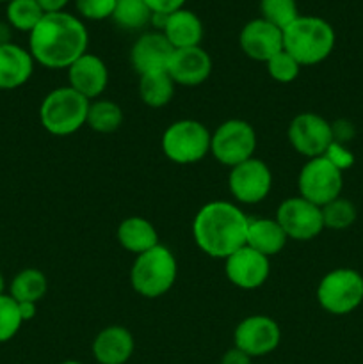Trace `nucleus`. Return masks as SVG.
<instances>
[{
	"mask_svg": "<svg viewBox=\"0 0 363 364\" xmlns=\"http://www.w3.org/2000/svg\"><path fill=\"white\" fill-rule=\"evenodd\" d=\"M89 34L84 21L68 11L45 13L28 34V52L36 64L48 70H68L88 53Z\"/></svg>",
	"mask_w": 363,
	"mask_h": 364,
	"instance_id": "1",
	"label": "nucleus"
},
{
	"mask_svg": "<svg viewBox=\"0 0 363 364\" xmlns=\"http://www.w3.org/2000/svg\"><path fill=\"white\" fill-rule=\"evenodd\" d=\"M249 217L237 203L216 199L196 212L192 238L201 252L216 259H226L246 245Z\"/></svg>",
	"mask_w": 363,
	"mask_h": 364,
	"instance_id": "2",
	"label": "nucleus"
},
{
	"mask_svg": "<svg viewBox=\"0 0 363 364\" xmlns=\"http://www.w3.org/2000/svg\"><path fill=\"white\" fill-rule=\"evenodd\" d=\"M337 34L333 25L320 16L299 14L283 31V50L302 66L324 63L335 50Z\"/></svg>",
	"mask_w": 363,
	"mask_h": 364,
	"instance_id": "3",
	"label": "nucleus"
},
{
	"mask_svg": "<svg viewBox=\"0 0 363 364\" xmlns=\"http://www.w3.org/2000/svg\"><path fill=\"white\" fill-rule=\"evenodd\" d=\"M178 263L169 247L159 244L135 256L130 267V284L144 299H159L174 287Z\"/></svg>",
	"mask_w": 363,
	"mask_h": 364,
	"instance_id": "4",
	"label": "nucleus"
},
{
	"mask_svg": "<svg viewBox=\"0 0 363 364\" xmlns=\"http://www.w3.org/2000/svg\"><path fill=\"white\" fill-rule=\"evenodd\" d=\"M89 100L70 85L52 89L39 105V123L56 137H68L88 123Z\"/></svg>",
	"mask_w": 363,
	"mask_h": 364,
	"instance_id": "5",
	"label": "nucleus"
},
{
	"mask_svg": "<svg viewBox=\"0 0 363 364\" xmlns=\"http://www.w3.org/2000/svg\"><path fill=\"white\" fill-rule=\"evenodd\" d=\"M209 128L196 119H178L164 130L160 148L164 156L178 166H192L210 155Z\"/></svg>",
	"mask_w": 363,
	"mask_h": 364,
	"instance_id": "6",
	"label": "nucleus"
},
{
	"mask_svg": "<svg viewBox=\"0 0 363 364\" xmlns=\"http://www.w3.org/2000/svg\"><path fill=\"white\" fill-rule=\"evenodd\" d=\"M315 297L330 315H351L363 304V276L349 267L330 270L317 284Z\"/></svg>",
	"mask_w": 363,
	"mask_h": 364,
	"instance_id": "7",
	"label": "nucleus"
},
{
	"mask_svg": "<svg viewBox=\"0 0 363 364\" xmlns=\"http://www.w3.org/2000/svg\"><path fill=\"white\" fill-rule=\"evenodd\" d=\"M256 132L244 119H228L212 132L210 155L226 167H235L253 159L256 151Z\"/></svg>",
	"mask_w": 363,
	"mask_h": 364,
	"instance_id": "8",
	"label": "nucleus"
},
{
	"mask_svg": "<svg viewBox=\"0 0 363 364\" xmlns=\"http://www.w3.org/2000/svg\"><path fill=\"white\" fill-rule=\"evenodd\" d=\"M299 196L306 201L320 206L340 198L344 191V173L330 162L326 156L306 160L298 176Z\"/></svg>",
	"mask_w": 363,
	"mask_h": 364,
	"instance_id": "9",
	"label": "nucleus"
},
{
	"mask_svg": "<svg viewBox=\"0 0 363 364\" xmlns=\"http://www.w3.org/2000/svg\"><path fill=\"white\" fill-rule=\"evenodd\" d=\"M270 167L256 156L231 167L228 173V191L238 205H258L270 194Z\"/></svg>",
	"mask_w": 363,
	"mask_h": 364,
	"instance_id": "10",
	"label": "nucleus"
},
{
	"mask_svg": "<svg viewBox=\"0 0 363 364\" xmlns=\"http://www.w3.org/2000/svg\"><path fill=\"white\" fill-rule=\"evenodd\" d=\"M274 219L278 220L288 240L310 242L324 231L320 206L306 201L301 196H294V198H287L285 201H281Z\"/></svg>",
	"mask_w": 363,
	"mask_h": 364,
	"instance_id": "11",
	"label": "nucleus"
},
{
	"mask_svg": "<svg viewBox=\"0 0 363 364\" xmlns=\"http://www.w3.org/2000/svg\"><path fill=\"white\" fill-rule=\"evenodd\" d=\"M287 139L292 148L305 159L322 156L335 141L333 127L326 117L315 112H301L290 121Z\"/></svg>",
	"mask_w": 363,
	"mask_h": 364,
	"instance_id": "12",
	"label": "nucleus"
},
{
	"mask_svg": "<svg viewBox=\"0 0 363 364\" xmlns=\"http://www.w3.org/2000/svg\"><path fill=\"white\" fill-rule=\"evenodd\" d=\"M280 343L281 327L267 315L246 316L233 331V347L246 352L251 359L269 355Z\"/></svg>",
	"mask_w": 363,
	"mask_h": 364,
	"instance_id": "13",
	"label": "nucleus"
},
{
	"mask_svg": "<svg viewBox=\"0 0 363 364\" xmlns=\"http://www.w3.org/2000/svg\"><path fill=\"white\" fill-rule=\"evenodd\" d=\"M224 274L235 288L258 290L269 279L270 262L267 256L244 245L224 259Z\"/></svg>",
	"mask_w": 363,
	"mask_h": 364,
	"instance_id": "14",
	"label": "nucleus"
},
{
	"mask_svg": "<svg viewBox=\"0 0 363 364\" xmlns=\"http://www.w3.org/2000/svg\"><path fill=\"white\" fill-rule=\"evenodd\" d=\"M238 45L246 57L265 64L270 57L283 50V31L263 18H255L242 27Z\"/></svg>",
	"mask_w": 363,
	"mask_h": 364,
	"instance_id": "15",
	"label": "nucleus"
},
{
	"mask_svg": "<svg viewBox=\"0 0 363 364\" xmlns=\"http://www.w3.org/2000/svg\"><path fill=\"white\" fill-rule=\"evenodd\" d=\"M173 52L174 48L167 41L166 36L153 28V31L142 32L134 41L130 48V64L139 77L155 73V71H167V64Z\"/></svg>",
	"mask_w": 363,
	"mask_h": 364,
	"instance_id": "16",
	"label": "nucleus"
},
{
	"mask_svg": "<svg viewBox=\"0 0 363 364\" xmlns=\"http://www.w3.org/2000/svg\"><path fill=\"white\" fill-rule=\"evenodd\" d=\"M167 73L174 85L198 87L209 80L212 73V57L201 46L177 48L167 64Z\"/></svg>",
	"mask_w": 363,
	"mask_h": 364,
	"instance_id": "17",
	"label": "nucleus"
},
{
	"mask_svg": "<svg viewBox=\"0 0 363 364\" xmlns=\"http://www.w3.org/2000/svg\"><path fill=\"white\" fill-rule=\"evenodd\" d=\"M68 85L93 102L105 92L109 85V68L102 57L84 53L68 68Z\"/></svg>",
	"mask_w": 363,
	"mask_h": 364,
	"instance_id": "18",
	"label": "nucleus"
},
{
	"mask_svg": "<svg viewBox=\"0 0 363 364\" xmlns=\"http://www.w3.org/2000/svg\"><path fill=\"white\" fill-rule=\"evenodd\" d=\"M135 341L123 326H109L100 331L91 345L93 358L98 364H125L134 354Z\"/></svg>",
	"mask_w": 363,
	"mask_h": 364,
	"instance_id": "19",
	"label": "nucleus"
},
{
	"mask_svg": "<svg viewBox=\"0 0 363 364\" xmlns=\"http://www.w3.org/2000/svg\"><path fill=\"white\" fill-rule=\"evenodd\" d=\"M34 64L28 48L16 43L0 45V91L23 87L34 73Z\"/></svg>",
	"mask_w": 363,
	"mask_h": 364,
	"instance_id": "20",
	"label": "nucleus"
},
{
	"mask_svg": "<svg viewBox=\"0 0 363 364\" xmlns=\"http://www.w3.org/2000/svg\"><path fill=\"white\" fill-rule=\"evenodd\" d=\"M160 32L166 36L167 41L171 43V46L174 50L201 46L203 34H205L203 23L198 14L185 9V7L167 14L166 25H164V28Z\"/></svg>",
	"mask_w": 363,
	"mask_h": 364,
	"instance_id": "21",
	"label": "nucleus"
},
{
	"mask_svg": "<svg viewBox=\"0 0 363 364\" xmlns=\"http://www.w3.org/2000/svg\"><path fill=\"white\" fill-rule=\"evenodd\" d=\"M117 244L132 255H142L159 245V233L155 226L144 217H127L121 220L116 231Z\"/></svg>",
	"mask_w": 363,
	"mask_h": 364,
	"instance_id": "22",
	"label": "nucleus"
},
{
	"mask_svg": "<svg viewBox=\"0 0 363 364\" xmlns=\"http://www.w3.org/2000/svg\"><path fill=\"white\" fill-rule=\"evenodd\" d=\"M288 237L276 219H249L248 237H246V245L260 255L276 256L287 245Z\"/></svg>",
	"mask_w": 363,
	"mask_h": 364,
	"instance_id": "23",
	"label": "nucleus"
},
{
	"mask_svg": "<svg viewBox=\"0 0 363 364\" xmlns=\"http://www.w3.org/2000/svg\"><path fill=\"white\" fill-rule=\"evenodd\" d=\"M174 82L171 80L167 71H155V73L141 75L139 77V96L142 103L152 109L166 107L174 96Z\"/></svg>",
	"mask_w": 363,
	"mask_h": 364,
	"instance_id": "24",
	"label": "nucleus"
},
{
	"mask_svg": "<svg viewBox=\"0 0 363 364\" xmlns=\"http://www.w3.org/2000/svg\"><path fill=\"white\" fill-rule=\"evenodd\" d=\"M48 291V279L38 269H23L11 279L9 295L16 302L38 304Z\"/></svg>",
	"mask_w": 363,
	"mask_h": 364,
	"instance_id": "25",
	"label": "nucleus"
},
{
	"mask_svg": "<svg viewBox=\"0 0 363 364\" xmlns=\"http://www.w3.org/2000/svg\"><path fill=\"white\" fill-rule=\"evenodd\" d=\"M125 112L112 100H93L88 110V127L96 134H114L121 128Z\"/></svg>",
	"mask_w": 363,
	"mask_h": 364,
	"instance_id": "26",
	"label": "nucleus"
},
{
	"mask_svg": "<svg viewBox=\"0 0 363 364\" xmlns=\"http://www.w3.org/2000/svg\"><path fill=\"white\" fill-rule=\"evenodd\" d=\"M152 14L144 0H116L112 20L125 31H141L152 23Z\"/></svg>",
	"mask_w": 363,
	"mask_h": 364,
	"instance_id": "27",
	"label": "nucleus"
},
{
	"mask_svg": "<svg viewBox=\"0 0 363 364\" xmlns=\"http://www.w3.org/2000/svg\"><path fill=\"white\" fill-rule=\"evenodd\" d=\"M43 16L45 11L36 0H11L6 6V21L14 31L31 34Z\"/></svg>",
	"mask_w": 363,
	"mask_h": 364,
	"instance_id": "28",
	"label": "nucleus"
},
{
	"mask_svg": "<svg viewBox=\"0 0 363 364\" xmlns=\"http://www.w3.org/2000/svg\"><path fill=\"white\" fill-rule=\"evenodd\" d=\"M322 220L324 230L331 231H344L349 230L352 224L358 219V210H356L354 203L349 201L345 198H337L324 205L322 208Z\"/></svg>",
	"mask_w": 363,
	"mask_h": 364,
	"instance_id": "29",
	"label": "nucleus"
},
{
	"mask_svg": "<svg viewBox=\"0 0 363 364\" xmlns=\"http://www.w3.org/2000/svg\"><path fill=\"white\" fill-rule=\"evenodd\" d=\"M298 16V0H260V18L281 31H285Z\"/></svg>",
	"mask_w": 363,
	"mask_h": 364,
	"instance_id": "30",
	"label": "nucleus"
},
{
	"mask_svg": "<svg viewBox=\"0 0 363 364\" xmlns=\"http://www.w3.org/2000/svg\"><path fill=\"white\" fill-rule=\"evenodd\" d=\"M23 323L18 302L9 294L0 295V343L13 340Z\"/></svg>",
	"mask_w": 363,
	"mask_h": 364,
	"instance_id": "31",
	"label": "nucleus"
},
{
	"mask_svg": "<svg viewBox=\"0 0 363 364\" xmlns=\"http://www.w3.org/2000/svg\"><path fill=\"white\" fill-rule=\"evenodd\" d=\"M265 68L269 77L273 78V80L280 82V84H290V82H294L295 78L299 77V73H301V64H299L290 53L285 52V50H281L276 55L270 57L265 63Z\"/></svg>",
	"mask_w": 363,
	"mask_h": 364,
	"instance_id": "32",
	"label": "nucleus"
},
{
	"mask_svg": "<svg viewBox=\"0 0 363 364\" xmlns=\"http://www.w3.org/2000/svg\"><path fill=\"white\" fill-rule=\"evenodd\" d=\"M77 13L91 21H102L112 18L116 0H75Z\"/></svg>",
	"mask_w": 363,
	"mask_h": 364,
	"instance_id": "33",
	"label": "nucleus"
},
{
	"mask_svg": "<svg viewBox=\"0 0 363 364\" xmlns=\"http://www.w3.org/2000/svg\"><path fill=\"white\" fill-rule=\"evenodd\" d=\"M324 156H326L333 166H337L342 173L354 164V155H352L351 149H349L345 144H342V142H337V141L331 142V146L327 148V151L324 153Z\"/></svg>",
	"mask_w": 363,
	"mask_h": 364,
	"instance_id": "34",
	"label": "nucleus"
},
{
	"mask_svg": "<svg viewBox=\"0 0 363 364\" xmlns=\"http://www.w3.org/2000/svg\"><path fill=\"white\" fill-rule=\"evenodd\" d=\"M144 2L148 4V7L152 9V13L171 14V13H174V11L182 9L187 0H144Z\"/></svg>",
	"mask_w": 363,
	"mask_h": 364,
	"instance_id": "35",
	"label": "nucleus"
},
{
	"mask_svg": "<svg viewBox=\"0 0 363 364\" xmlns=\"http://www.w3.org/2000/svg\"><path fill=\"white\" fill-rule=\"evenodd\" d=\"M331 127H333V137L337 142H342V144H345V142L349 141V139L354 135V127H352L349 121H337V123H331Z\"/></svg>",
	"mask_w": 363,
	"mask_h": 364,
	"instance_id": "36",
	"label": "nucleus"
},
{
	"mask_svg": "<svg viewBox=\"0 0 363 364\" xmlns=\"http://www.w3.org/2000/svg\"><path fill=\"white\" fill-rule=\"evenodd\" d=\"M253 359L249 358L246 352L238 350L237 347L230 348L228 352H224V355L221 358V364H251Z\"/></svg>",
	"mask_w": 363,
	"mask_h": 364,
	"instance_id": "37",
	"label": "nucleus"
},
{
	"mask_svg": "<svg viewBox=\"0 0 363 364\" xmlns=\"http://www.w3.org/2000/svg\"><path fill=\"white\" fill-rule=\"evenodd\" d=\"M45 13H59L66 9L70 0H36Z\"/></svg>",
	"mask_w": 363,
	"mask_h": 364,
	"instance_id": "38",
	"label": "nucleus"
},
{
	"mask_svg": "<svg viewBox=\"0 0 363 364\" xmlns=\"http://www.w3.org/2000/svg\"><path fill=\"white\" fill-rule=\"evenodd\" d=\"M18 308H20V315L23 322H28V320L36 318V315H38V304H34V302H18Z\"/></svg>",
	"mask_w": 363,
	"mask_h": 364,
	"instance_id": "39",
	"label": "nucleus"
},
{
	"mask_svg": "<svg viewBox=\"0 0 363 364\" xmlns=\"http://www.w3.org/2000/svg\"><path fill=\"white\" fill-rule=\"evenodd\" d=\"M13 31L7 21H0V45H7V43H13Z\"/></svg>",
	"mask_w": 363,
	"mask_h": 364,
	"instance_id": "40",
	"label": "nucleus"
},
{
	"mask_svg": "<svg viewBox=\"0 0 363 364\" xmlns=\"http://www.w3.org/2000/svg\"><path fill=\"white\" fill-rule=\"evenodd\" d=\"M6 288H7V281L6 277H4V274L0 272V295L6 294Z\"/></svg>",
	"mask_w": 363,
	"mask_h": 364,
	"instance_id": "41",
	"label": "nucleus"
},
{
	"mask_svg": "<svg viewBox=\"0 0 363 364\" xmlns=\"http://www.w3.org/2000/svg\"><path fill=\"white\" fill-rule=\"evenodd\" d=\"M60 364H82V363H78V361H73V359H70V361H64V363H60Z\"/></svg>",
	"mask_w": 363,
	"mask_h": 364,
	"instance_id": "42",
	"label": "nucleus"
},
{
	"mask_svg": "<svg viewBox=\"0 0 363 364\" xmlns=\"http://www.w3.org/2000/svg\"><path fill=\"white\" fill-rule=\"evenodd\" d=\"M0 2H6L7 4V2H11V0H0Z\"/></svg>",
	"mask_w": 363,
	"mask_h": 364,
	"instance_id": "43",
	"label": "nucleus"
}]
</instances>
